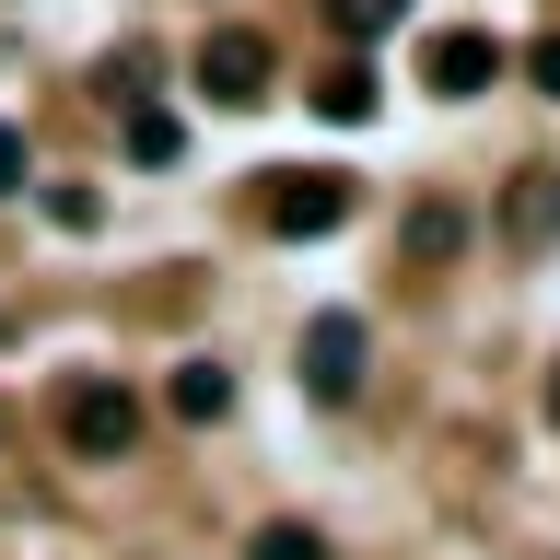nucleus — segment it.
<instances>
[{"label":"nucleus","instance_id":"1","mask_svg":"<svg viewBox=\"0 0 560 560\" xmlns=\"http://www.w3.org/2000/svg\"><path fill=\"white\" fill-rule=\"evenodd\" d=\"M59 432H70V455L117 467V455L140 444V397H129L117 374H70V385H59Z\"/></svg>","mask_w":560,"mask_h":560},{"label":"nucleus","instance_id":"2","mask_svg":"<svg viewBox=\"0 0 560 560\" xmlns=\"http://www.w3.org/2000/svg\"><path fill=\"white\" fill-rule=\"evenodd\" d=\"M257 187H269V234H339L350 222V175L339 164H280V175H257Z\"/></svg>","mask_w":560,"mask_h":560},{"label":"nucleus","instance_id":"3","mask_svg":"<svg viewBox=\"0 0 560 560\" xmlns=\"http://www.w3.org/2000/svg\"><path fill=\"white\" fill-rule=\"evenodd\" d=\"M269 35H245V24H210L199 35V94L210 105H269Z\"/></svg>","mask_w":560,"mask_h":560},{"label":"nucleus","instance_id":"4","mask_svg":"<svg viewBox=\"0 0 560 560\" xmlns=\"http://www.w3.org/2000/svg\"><path fill=\"white\" fill-rule=\"evenodd\" d=\"M362 315L350 304H327V315H304V385L315 397H327V409H350V397H362Z\"/></svg>","mask_w":560,"mask_h":560},{"label":"nucleus","instance_id":"5","mask_svg":"<svg viewBox=\"0 0 560 560\" xmlns=\"http://www.w3.org/2000/svg\"><path fill=\"white\" fill-rule=\"evenodd\" d=\"M420 82H432V94H490V82H502V35H479V24H444V35H420Z\"/></svg>","mask_w":560,"mask_h":560},{"label":"nucleus","instance_id":"6","mask_svg":"<svg viewBox=\"0 0 560 560\" xmlns=\"http://www.w3.org/2000/svg\"><path fill=\"white\" fill-rule=\"evenodd\" d=\"M502 234H514L525 257H537V245H560V175H549V164H525L514 187H502Z\"/></svg>","mask_w":560,"mask_h":560},{"label":"nucleus","instance_id":"7","mask_svg":"<svg viewBox=\"0 0 560 560\" xmlns=\"http://www.w3.org/2000/svg\"><path fill=\"white\" fill-rule=\"evenodd\" d=\"M164 397H175V420H222V409H234V374L199 350V362H175V385H164Z\"/></svg>","mask_w":560,"mask_h":560},{"label":"nucleus","instance_id":"8","mask_svg":"<svg viewBox=\"0 0 560 560\" xmlns=\"http://www.w3.org/2000/svg\"><path fill=\"white\" fill-rule=\"evenodd\" d=\"M175 152H187V129L164 105H129V164H175Z\"/></svg>","mask_w":560,"mask_h":560},{"label":"nucleus","instance_id":"9","mask_svg":"<svg viewBox=\"0 0 560 560\" xmlns=\"http://www.w3.org/2000/svg\"><path fill=\"white\" fill-rule=\"evenodd\" d=\"M245 560H327V537H315V525H257Z\"/></svg>","mask_w":560,"mask_h":560},{"label":"nucleus","instance_id":"10","mask_svg":"<svg viewBox=\"0 0 560 560\" xmlns=\"http://www.w3.org/2000/svg\"><path fill=\"white\" fill-rule=\"evenodd\" d=\"M327 24H339V35H350V47H374V35H385V24H397V0H327Z\"/></svg>","mask_w":560,"mask_h":560},{"label":"nucleus","instance_id":"11","mask_svg":"<svg viewBox=\"0 0 560 560\" xmlns=\"http://www.w3.org/2000/svg\"><path fill=\"white\" fill-rule=\"evenodd\" d=\"M47 222H59V234H94V222H105V199L70 175V187H47Z\"/></svg>","mask_w":560,"mask_h":560},{"label":"nucleus","instance_id":"12","mask_svg":"<svg viewBox=\"0 0 560 560\" xmlns=\"http://www.w3.org/2000/svg\"><path fill=\"white\" fill-rule=\"evenodd\" d=\"M315 105H327L339 129H362V117H374V82H362V70H339V82H327V94H315Z\"/></svg>","mask_w":560,"mask_h":560},{"label":"nucleus","instance_id":"13","mask_svg":"<svg viewBox=\"0 0 560 560\" xmlns=\"http://www.w3.org/2000/svg\"><path fill=\"white\" fill-rule=\"evenodd\" d=\"M455 234H467V222H455V210H444V199H432V210H409V245H420V257H444V245H455Z\"/></svg>","mask_w":560,"mask_h":560},{"label":"nucleus","instance_id":"14","mask_svg":"<svg viewBox=\"0 0 560 560\" xmlns=\"http://www.w3.org/2000/svg\"><path fill=\"white\" fill-rule=\"evenodd\" d=\"M525 82H537V94L560 105V35H537V47H525Z\"/></svg>","mask_w":560,"mask_h":560},{"label":"nucleus","instance_id":"15","mask_svg":"<svg viewBox=\"0 0 560 560\" xmlns=\"http://www.w3.org/2000/svg\"><path fill=\"white\" fill-rule=\"evenodd\" d=\"M0 199H24V129L0 117Z\"/></svg>","mask_w":560,"mask_h":560},{"label":"nucleus","instance_id":"16","mask_svg":"<svg viewBox=\"0 0 560 560\" xmlns=\"http://www.w3.org/2000/svg\"><path fill=\"white\" fill-rule=\"evenodd\" d=\"M549 420H560V385H549Z\"/></svg>","mask_w":560,"mask_h":560}]
</instances>
